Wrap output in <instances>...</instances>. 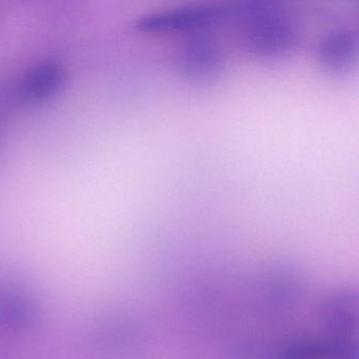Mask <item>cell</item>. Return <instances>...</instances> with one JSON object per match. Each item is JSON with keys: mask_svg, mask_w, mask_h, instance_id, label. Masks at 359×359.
<instances>
[{"mask_svg": "<svg viewBox=\"0 0 359 359\" xmlns=\"http://www.w3.org/2000/svg\"><path fill=\"white\" fill-rule=\"evenodd\" d=\"M232 15L241 26L243 49L252 57L274 62L287 57L296 43V29L289 14L270 1L239 4Z\"/></svg>", "mask_w": 359, "mask_h": 359, "instance_id": "6da1fadb", "label": "cell"}, {"mask_svg": "<svg viewBox=\"0 0 359 359\" xmlns=\"http://www.w3.org/2000/svg\"><path fill=\"white\" fill-rule=\"evenodd\" d=\"M222 46L209 32L193 33L180 48L176 60L178 74L186 83L196 87L213 85L224 69Z\"/></svg>", "mask_w": 359, "mask_h": 359, "instance_id": "7a4b0ae2", "label": "cell"}, {"mask_svg": "<svg viewBox=\"0 0 359 359\" xmlns=\"http://www.w3.org/2000/svg\"><path fill=\"white\" fill-rule=\"evenodd\" d=\"M232 15V9L222 5H197L161 10L138 18L135 28L140 32H203Z\"/></svg>", "mask_w": 359, "mask_h": 359, "instance_id": "3957f363", "label": "cell"}, {"mask_svg": "<svg viewBox=\"0 0 359 359\" xmlns=\"http://www.w3.org/2000/svg\"><path fill=\"white\" fill-rule=\"evenodd\" d=\"M321 318L330 337L356 340L359 323V296L354 287L335 290L321 304Z\"/></svg>", "mask_w": 359, "mask_h": 359, "instance_id": "277c9868", "label": "cell"}, {"mask_svg": "<svg viewBox=\"0 0 359 359\" xmlns=\"http://www.w3.org/2000/svg\"><path fill=\"white\" fill-rule=\"evenodd\" d=\"M39 308L30 292L15 281L0 283V329L22 333L32 329Z\"/></svg>", "mask_w": 359, "mask_h": 359, "instance_id": "5b68a950", "label": "cell"}, {"mask_svg": "<svg viewBox=\"0 0 359 359\" xmlns=\"http://www.w3.org/2000/svg\"><path fill=\"white\" fill-rule=\"evenodd\" d=\"M357 56L358 36L354 30L346 27L329 31L317 47L319 67L332 76L346 74L356 64Z\"/></svg>", "mask_w": 359, "mask_h": 359, "instance_id": "8992f818", "label": "cell"}, {"mask_svg": "<svg viewBox=\"0 0 359 359\" xmlns=\"http://www.w3.org/2000/svg\"><path fill=\"white\" fill-rule=\"evenodd\" d=\"M68 72L60 60H46L30 69L20 81V98L30 104L47 102L55 97L66 86Z\"/></svg>", "mask_w": 359, "mask_h": 359, "instance_id": "52a82bcc", "label": "cell"}, {"mask_svg": "<svg viewBox=\"0 0 359 359\" xmlns=\"http://www.w3.org/2000/svg\"><path fill=\"white\" fill-rule=\"evenodd\" d=\"M271 298L278 304H290L297 298L300 290L299 277L293 270L278 271L270 281Z\"/></svg>", "mask_w": 359, "mask_h": 359, "instance_id": "ba28073f", "label": "cell"}, {"mask_svg": "<svg viewBox=\"0 0 359 359\" xmlns=\"http://www.w3.org/2000/svg\"><path fill=\"white\" fill-rule=\"evenodd\" d=\"M269 359H323V341L293 340L272 351Z\"/></svg>", "mask_w": 359, "mask_h": 359, "instance_id": "9c48e42d", "label": "cell"}, {"mask_svg": "<svg viewBox=\"0 0 359 359\" xmlns=\"http://www.w3.org/2000/svg\"><path fill=\"white\" fill-rule=\"evenodd\" d=\"M356 340L329 337L323 341V359H358Z\"/></svg>", "mask_w": 359, "mask_h": 359, "instance_id": "30bf717a", "label": "cell"}, {"mask_svg": "<svg viewBox=\"0 0 359 359\" xmlns=\"http://www.w3.org/2000/svg\"><path fill=\"white\" fill-rule=\"evenodd\" d=\"M271 351L255 341H243L231 346L226 359H269Z\"/></svg>", "mask_w": 359, "mask_h": 359, "instance_id": "8fae6325", "label": "cell"}]
</instances>
